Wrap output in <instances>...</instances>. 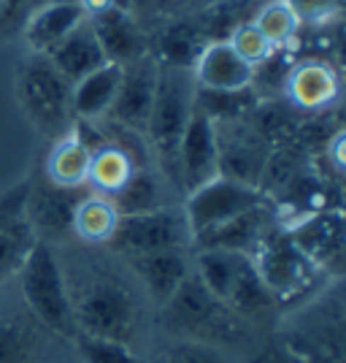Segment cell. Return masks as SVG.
I'll list each match as a JSON object with an SVG mask.
<instances>
[{
  "label": "cell",
  "instance_id": "cell-33",
  "mask_svg": "<svg viewBox=\"0 0 346 363\" xmlns=\"http://www.w3.org/2000/svg\"><path fill=\"white\" fill-rule=\"evenodd\" d=\"M301 25H325L341 14L344 0H287Z\"/></svg>",
  "mask_w": 346,
  "mask_h": 363
},
{
  "label": "cell",
  "instance_id": "cell-36",
  "mask_svg": "<svg viewBox=\"0 0 346 363\" xmlns=\"http://www.w3.org/2000/svg\"><path fill=\"white\" fill-rule=\"evenodd\" d=\"M30 0H0V11H6V14H16L22 6H28Z\"/></svg>",
  "mask_w": 346,
  "mask_h": 363
},
{
  "label": "cell",
  "instance_id": "cell-20",
  "mask_svg": "<svg viewBox=\"0 0 346 363\" xmlns=\"http://www.w3.org/2000/svg\"><path fill=\"white\" fill-rule=\"evenodd\" d=\"M265 225H268V217H265V209L260 203V206L238 214L236 220H230L225 225L192 239V247H197V250H236V252L252 255L260 247V242L268 236Z\"/></svg>",
  "mask_w": 346,
  "mask_h": 363
},
{
  "label": "cell",
  "instance_id": "cell-11",
  "mask_svg": "<svg viewBox=\"0 0 346 363\" xmlns=\"http://www.w3.org/2000/svg\"><path fill=\"white\" fill-rule=\"evenodd\" d=\"M90 193V187H60L46 177L30 179V193H28V223L33 225L38 242H60L71 236L76 206L81 198Z\"/></svg>",
  "mask_w": 346,
  "mask_h": 363
},
{
  "label": "cell",
  "instance_id": "cell-4",
  "mask_svg": "<svg viewBox=\"0 0 346 363\" xmlns=\"http://www.w3.org/2000/svg\"><path fill=\"white\" fill-rule=\"evenodd\" d=\"M19 282H22V298L28 303V312L46 331L65 339L79 336L65 269L52 244L38 242L33 247L19 269Z\"/></svg>",
  "mask_w": 346,
  "mask_h": 363
},
{
  "label": "cell",
  "instance_id": "cell-27",
  "mask_svg": "<svg viewBox=\"0 0 346 363\" xmlns=\"http://www.w3.org/2000/svg\"><path fill=\"white\" fill-rule=\"evenodd\" d=\"M289 236L319 269L325 266L328 252H333L335 257L341 255V244H344V239H341V217H335V214H319V217L308 220L298 230H292Z\"/></svg>",
  "mask_w": 346,
  "mask_h": 363
},
{
  "label": "cell",
  "instance_id": "cell-35",
  "mask_svg": "<svg viewBox=\"0 0 346 363\" xmlns=\"http://www.w3.org/2000/svg\"><path fill=\"white\" fill-rule=\"evenodd\" d=\"M246 363H306V361L292 347H287L284 342H268V345L257 347L249 355Z\"/></svg>",
  "mask_w": 346,
  "mask_h": 363
},
{
  "label": "cell",
  "instance_id": "cell-3",
  "mask_svg": "<svg viewBox=\"0 0 346 363\" xmlns=\"http://www.w3.org/2000/svg\"><path fill=\"white\" fill-rule=\"evenodd\" d=\"M160 309L166 331L190 342H236L243 331V320L225 301L209 293L195 272L181 282V288Z\"/></svg>",
  "mask_w": 346,
  "mask_h": 363
},
{
  "label": "cell",
  "instance_id": "cell-15",
  "mask_svg": "<svg viewBox=\"0 0 346 363\" xmlns=\"http://www.w3.org/2000/svg\"><path fill=\"white\" fill-rule=\"evenodd\" d=\"M130 269L136 274L138 285L149 296L157 306L181 288V282L192 274L190 252L187 250H160V252H146V255L127 257Z\"/></svg>",
  "mask_w": 346,
  "mask_h": 363
},
{
  "label": "cell",
  "instance_id": "cell-24",
  "mask_svg": "<svg viewBox=\"0 0 346 363\" xmlns=\"http://www.w3.org/2000/svg\"><path fill=\"white\" fill-rule=\"evenodd\" d=\"M138 168V163L133 160V155L120 147L117 141L105 138L100 147H95L90 155V184L92 193H100V196H114L125 187V182L133 177V171Z\"/></svg>",
  "mask_w": 346,
  "mask_h": 363
},
{
  "label": "cell",
  "instance_id": "cell-19",
  "mask_svg": "<svg viewBox=\"0 0 346 363\" xmlns=\"http://www.w3.org/2000/svg\"><path fill=\"white\" fill-rule=\"evenodd\" d=\"M122 65L117 62H105L90 76L79 79L71 87V108H74V120H103L108 108L114 104V95L120 87Z\"/></svg>",
  "mask_w": 346,
  "mask_h": 363
},
{
  "label": "cell",
  "instance_id": "cell-18",
  "mask_svg": "<svg viewBox=\"0 0 346 363\" xmlns=\"http://www.w3.org/2000/svg\"><path fill=\"white\" fill-rule=\"evenodd\" d=\"M46 57L52 60V65H54L71 84H76L79 79L90 76L92 71H98L100 65L108 62L103 55V49H100L98 35L92 30L90 19H84L74 33H68Z\"/></svg>",
  "mask_w": 346,
  "mask_h": 363
},
{
  "label": "cell",
  "instance_id": "cell-6",
  "mask_svg": "<svg viewBox=\"0 0 346 363\" xmlns=\"http://www.w3.org/2000/svg\"><path fill=\"white\" fill-rule=\"evenodd\" d=\"M252 260L279 306L301 298L306 290H314L319 282V266L292 242L289 233H268L252 252Z\"/></svg>",
  "mask_w": 346,
  "mask_h": 363
},
{
  "label": "cell",
  "instance_id": "cell-28",
  "mask_svg": "<svg viewBox=\"0 0 346 363\" xmlns=\"http://www.w3.org/2000/svg\"><path fill=\"white\" fill-rule=\"evenodd\" d=\"M35 244H38V236L28 223V217L0 225V285L19 274L25 257L30 255Z\"/></svg>",
  "mask_w": 346,
  "mask_h": 363
},
{
  "label": "cell",
  "instance_id": "cell-23",
  "mask_svg": "<svg viewBox=\"0 0 346 363\" xmlns=\"http://www.w3.org/2000/svg\"><path fill=\"white\" fill-rule=\"evenodd\" d=\"M117 225H120V212H117L114 201L90 190L76 206L71 233L87 247H108Z\"/></svg>",
  "mask_w": 346,
  "mask_h": 363
},
{
  "label": "cell",
  "instance_id": "cell-7",
  "mask_svg": "<svg viewBox=\"0 0 346 363\" xmlns=\"http://www.w3.org/2000/svg\"><path fill=\"white\" fill-rule=\"evenodd\" d=\"M108 247L125 257L160 252V250H190L192 233L184 212L166 206L154 212L120 217V225L114 230Z\"/></svg>",
  "mask_w": 346,
  "mask_h": 363
},
{
  "label": "cell",
  "instance_id": "cell-9",
  "mask_svg": "<svg viewBox=\"0 0 346 363\" xmlns=\"http://www.w3.org/2000/svg\"><path fill=\"white\" fill-rule=\"evenodd\" d=\"M306 363H344V301L338 293L311 306L298 328L282 339Z\"/></svg>",
  "mask_w": 346,
  "mask_h": 363
},
{
  "label": "cell",
  "instance_id": "cell-32",
  "mask_svg": "<svg viewBox=\"0 0 346 363\" xmlns=\"http://www.w3.org/2000/svg\"><path fill=\"white\" fill-rule=\"evenodd\" d=\"M157 363H230V361L214 345L179 339V342L168 345L166 350H160V361Z\"/></svg>",
  "mask_w": 346,
  "mask_h": 363
},
{
  "label": "cell",
  "instance_id": "cell-16",
  "mask_svg": "<svg viewBox=\"0 0 346 363\" xmlns=\"http://www.w3.org/2000/svg\"><path fill=\"white\" fill-rule=\"evenodd\" d=\"M284 92L303 111H319L338 101L341 76L325 60H303L287 71Z\"/></svg>",
  "mask_w": 346,
  "mask_h": 363
},
{
  "label": "cell",
  "instance_id": "cell-26",
  "mask_svg": "<svg viewBox=\"0 0 346 363\" xmlns=\"http://www.w3.org/2000/svg\"><path fill=\"white\" fill-rule=\"evenodd\" d=\"M44 325L33 318L6 315L0 318V363H35L38 331Z\"/></svg>",
  "mask_w": 346,
  "mask_h": 363
},
{
  "label": "cell",
  "instance_id": "cell-22",
  "mask_svg": "<svg viewBox=\"0 0 346 363\" xmlns=\"http://www.w3.org/2000/svg\"><path fill=\"white\" fill-rule=\"evenodd\" d=\"M90 155L87 144L68 130L65 136L54 138V147L46 155L44 177L60 187H90Z\"/></svg>",
  "mask_w": 346,
  "mask_h": 363
},
{
  "label": "cell",
  "instance_id": "cell-1",
  "mask_svg": "<svg viewBox=\"0 0 346 363\" xmlns=\"http://www.w3.org/2000/svg\"><path fill=\"white\" fill-rule=\"evenodd\" d=\"M68 282L71 306L79 333L117 339L125 345L136 342L141 331V303L130 282L117 272H87L76 282Z\"/></svg>",
  "mask_w": 346,
  "mask_h": 363
},
{
  "label": "cell",
  "instance_id": "cell-17",
  "mask_svg": "<svg viewBox=\"0 0 346 363\" xmlns=\"http://www.w3.org/2000/svg\"><path fill=\"white\" fill-rule=\"evenodd\" d=\"M87 19V11L81 3L65 0V3H44L35 6L33 14L25 22V44L35 55H49L60 44L68 33H74Z\"/></svg>",
  "mask_w": 346,
  "mask_h": 363
},
{
  "label": "cell",
  "instance_id": "cell-34",
  "mask_svg": "<svg viewBox=\"0 0 346 363\" xmlns=\"http://www.w3.org/2000/svg\"><path fill=\"white\" fill-rule=\"evenodd\" d=\"M28 193H30V179L16 182L8 190L0 193V225H8L14 220L28 217L25 214V209H28Z\"/></svg>",
  "mask_w": 346,
  "mask_h": 363
},
{
  "label": "cell",
  "instance_id": "cell-5",
  "mask_svg": "<svg viewBox=\"0 0 346 363\" xmlns=\"http://www.w3.org/2000/svg\"><path fill=\"white\" fill-rule=\"evenodd\" d=\"M71 82L52 65L46 55L28 52L16 62V98L28 120L46 136L60 138L74 125Z\"/></svg>",
  "mask_w": 346,
  "mask_h": 363
},
{
  "label": "cell",
  "instance_id": "cell-13",
  "mask_svg": "<svg viewBox=\"0 0 346 363\" xmlns=\"http://www.w3.org/2000/svg\"><path fill=\"white\" fill-rule=\"evenodd\" d=\"M87 19H90L92 30L98 35L100 49H103L108 62L127 65V62L149 55L151 49L149 35L138 25V19L133 16L130 6L117 3V6H108V9L95 11V14H87Z\"/></svg>",
  "mask_w": 346,
  "mask_h": 363
},
{
  "label": "cell",
  "instance_id": "cell-31",
  "mask_svg": "<svg viewBox=\"0 0 346 363\" xmlns=\"http://www.w3.org/2000/svg\"><path fill=\"white\" fill-rule=\"evenodd\" d=\"M227 44L233 46L249 65H260V62L268 60L273 52H276V49L268 44V38L257 30V25L252 19H249V22H241L236 30L230 33V35H227Z\"/></svg>",
  "mask_w": 346,
  "mask_h": 363
},
{
  "label": "cell",
  "instance_id": "cell-12",
  "mask_svg": "<svg viewBox=\"0 0 346 363\" xmlns=\"http://www.w3.org/2000/svg\"><path fill=\"white\" fill-rule=\"evenodd\" d=\"M157 74H160V65L151 55H144L138 60L122 65L120 87H117L114 104H111L105 117L122 125V128H130V130L144 136L146 133V122H149L151 104H154Z\"/></svg>",
  "mask_w": 346,
  "mask_h": 363
},
{
  "label": "cell",
  "instance_id": "cell-14",
  "mask_svg": "<svg viewBox=\"0 0 346 363\" xmlns=\"http://www.w3.org/2000/svg\"><path fill=\"white\" fill-rule=\"evenodd\" d=\"M192 76L200 90L243 92L252 87L255 65H249L227 41H209L197 55Z\"/></svg>",
  "mask_w": 346,
  "mask_h": 363
},
{
  "label": "cell",
  "instance_id": "cell-21",
  "mask_svg": "<svg viewBox=\"0 0 346 363\" xmlns=\"http://www.w3.org/2000/svg\"><path fill=\"white\" fill-rule=\"evenodd\" d=\"M168 190L171 184L166 182V177L151 166H138L133 171V177L125 182L120 193H114L111 201L117 206L120 217L127 214H144L154 212V209H166L168 203Z\"/></svg>",
  "mask_w": 346,
  "mask_h": 363
},
{
  "label": "cell",
  "instance_id": "cell-30",
  "mask_svg": "<svg viewBox=\"0 0 346 363\" xmlns=\"http://www.w3.org/2000/svg\"><path fill=\"white\" fill-rule=\"evenodd\" d=\"M79 358L84 363H141L130 345L117 342V339H103V336H90L79 333L74 339Z\"/></svg>",
  "mask_w": 346,
  "mask_h": 363
},
{
  "label": "cell",
  "instance_id": "cell-29",
  "mask_svg": "<svg viewBox=\"0 0 346 363\" xmlns=\"http://www.w3.org/2000/svg\"><path fill=\"white\" fill-rule=\"evenodd\" d=\"M252 22L257 25V30L268 38L273 49L287 46L303 28L295 11L287 6V0H265L263 6H257Z\"/></svg>",
  "mask_w": 346,
  "mask_h": 363
},
{
  "label": "cell",
  "instance_id": "cell-25",
  "mask_svg": "<svg viewBox=\"0 0 346 363\" xmlns=\"http://www.w3.org/2000/svg\"><path fill=\"white\" fill-rule=\"evenodd\" d=\"M209 44L195 22H176L157 35L149 55L166 68H192L200 49Z\"/></svg>",
  "mask_w": 346,
  "mask_h": 363
},
{
  "label": "cell",
  "instance_id": "cell-10",
  "mask_svg": "<svg viewBox=\"0 0 346 363\" xmlns=\"http://www.w3.org/2000/svg\"><path fill=\"white\" fill-rule=\"evenodd\" d=\"M219 125L211 120L206 111H200L195 104L192 117L184 128V136L176 150V182L179 190L187 196L197 187H203L206 182L222 177L219 168Z\"/></svg>",
  "mask_w": 346,
  "mask_h": 363
},
{
  "label": "cell",
  "instance_id": "cell-2",
  "mask_svg": "<svg viewBox=\"0 0 346 363\" xmlns=\"http://www.w3.org/2000/svg\"><path fill=\"white\" fill-rule=\"evenodd\" d=\"M197 98V82L192 68H166L160 65L154 104L146 122V144L157 157V171L166 177L171 187H179L176 182V150L184 136V128L192 117Z\"/></svg>",
  "mask_w": 346,
  "mask_h": 363
},
{
  "label": "cell",
  "instance_id": "cell-37",
  "mask_svg": "<svg viewBox=\"0 0 346 363\" xmlns=\"http://www.w3.org/2000/svg\"><path fill=\"white\" fill-rule=\"evenodd\" d=\"M33 6H44V3H65V0H30ZM76 3H81V0H76Z\"/></svg>",
  "mask_w": 346,
  "mask_h": 363
},
{
  "label": "cell",
  "instance_id": "cell-8",
  "mask_svg": "<svg viewBox=\"0 0 346 363\" xmlns=\"http://www.w3.org/2000/svg\"><path fill=\"white\" fill-rule=\"evenodd\" d=\"M263 203V193L255 184L230 179V177H217L184 196L181 212L187 217V225L192 239L209 233L214 228L225 225L236 220L238 214L249 212Z\"/></svg>",
  "mask_w": 346,
  "mask_h": 363
}]
</instances>
